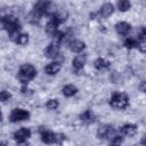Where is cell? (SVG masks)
Wrapping results in <instances>:
<instances>
[{
  "label": "cell",
  "mask_w": 146,
  "mask_h": 146,
  "mask_svg": "<svg viewBox=\"0 0 146 146\" xmlns=\"http://www.w3.org/2000/svg\"><path fill=\"white\" fill-rule=\"evenodd\" d=\"M70 48L74 52H81L84 49V42L81 40H73L70 42Z\"/></svg>",
  "instance_id": "obj_14"
},
{
  "label": "cell",
  "mask_w": 146,
  "mask_h": 146,
  "mask_svg": "<svg viewBox=\"0 0 146 146\" xmlns=\"http://www.w3.org/2000/svg\"><path fill=\"white\" fill-rule=\"evenodd\" d=\"M30 116L29 112L23 110V108H15L10 113V121L11 122H18V121H24L27 120Z\"/></svg>",
  "instance_id": "obj_4"
},
{
  "label": "cell",
  "mask_w": 146,
  "mask_h": 146,
  "mask_svg": "<svg viewBox=\"0 0 146 146\" xmlns=\"http://www.w3.org/2000/svg\"><path fill=\"white\" fill-rule=\"evenodd\" d=\"M46 106H47V108H49V110H56V108L58 107V100H57V99H49V100L47 102Z\"/></svg>",
  "instance_id": "obj_22"
},
{
  "label": "cell",
  "mask_w": 146,
  "mask_h": 146,
  "mask_svg": "<svg viewBox=\"0 0 146 146\" xmlns=\"http://www.w3.org/2000/svg\"><path fill=\"white\" fill-rule=\"evenodd\" d=\"M59 70H60V64H59V63H56V62L50 63V64H48V65L44 67L46 73L49 74V75H54V74L58 73Z\"/></svg>",
  "instance_id": "obj_13"
},
{
  "label": "cell",
  "mask_w": 146,
  "mask_h": 146,
  "mask_svg": "<svg viewBox=\"0 0 146 146\" xmlns=\"http://www.w3.org/2000/svg\"><path fill=\"white\" fill-rule=\"evenodd\" d=\"M113 11H114L113 5H112V3H105V5H103V6L100 7V9H99V15H100L102 17L106 18V17L111 16V15L113 14Z\"/></svg>",
  "instance_id": "obj_11"
},
{
  "label": "cell",
  "mask_w": 146,
  "mask_h": 146,
  "mask_svg": "<svg viewBox=\"0 0 146 146\" xmlns=\"http://www.w3.org/2000/svg\"><path fill=\"white\" fill-rule=\"evenodd\" d=\"M124 46L127 48H133V47H137L138 46V40L135 39V38H128L125 41H124Z\"/></svg>",
  "instance_id": "obj_21"
},
{
  "label": "cell",
  "mask_w": 146,
  "mask_h": 146,
  "mask_svg": "<svg viewBox=\"0 0 146 146\" xmlns=\"http://www.w3.org/2000/svg\"><path fill=\"white\" fill-rule=\"evenodd\" d=\"M95 67L99 71H103V70H106L110 67V63L106 62L104 58H98L95 60Z\"/></svg>",
  "instance_id": "obj_16"
},
{
  "label": "cell",
  "mask_w": 146,
  "mask_h": 146,
  "mask_svg": "<svg viewBox=\"0 0 146 146\" xmlns=\"http://www.w3.org/2000/svg\"><path fill=\"white\" fill-rule=\"evenodd\" d=\"M0 146H6V144H3V143H0Z\"/></svg>",
  "instance_id": "obj_25"
},
{
  "label": "cell",
  "mask_w": 146,
  "mask_h": 146,
  "mask_svg": "<svg viewBox=\"0 0 146 146\" xmlns=\"http://www.w3.org/2000/svg\"><path fill=\"white\" fill-rule=\"evenodd\" d=\"M40 133H41V140H42L44 144H52V143H56V133L51 132L50 130L43 128V129H40Z\"/></svg>",
  "instance_id": "obj_6"
},
{
  "label": "cell",
  "mask_w": 146,
  "mask_h": 146,
  "mask_svg": "<svg viewBox=\"0 0 146 146\" xmlns=\"http://www.w3.org/2000/svg\"><path fill=\"white\" fill-rule=\"evenodd\" d=\"M2 26L5 30H7L9 36L11 39H16L19 34V30H21V25L18 23V21L14 17V16H5L0 19Z\"/></svg>",
  "instance_id": "obj_1"
},
{
  "label": "cell",
  "mask_w": 146,
  "mask_h": 146,
  "mask_svg": "<svg viewBox=\"0 0 146 146\" xmlns=\"http://www.w3.org/2000/svg\"><path fill=\"white\" fill-rule=\"evenodd\" d=\"M16 43L19 46H24L29 42V35L27 34H18V36L15 39Z\"/></svg>",
  "instance_id": "obj_20"
},
{
  "label": "cell",
  "mask_w": 146,
  "mask_h": 146,
  "mask_svg": "<svg viewBox=\"0 0 146 146\" xmlns=\"http://www.w3.org/2000/svg\"><path fill=\"white\" fill-rule=\"evenodd\" d=\"M80 117H81V120H82V121L88 122V123H89V122H92V121L95 120V116H94L92 112H91V111H89V110H88V111H86L84 113H82Z\"/></svg>",
  "instance_id": "obj_18"
},
{
  "label": "cell",
  "mask_w": 146,
  "mask_h": 146,
  "mask_svg": "<svg viewBox=\"0 0 146 146\" xmlns=\"http://www.w3.org/2000/svg\"><path fill=\"white\" fill-rule=\"evenodd\" d=\"M36 75V70L31 64H24L19 67L17 78L23 84H27L34 76Z\"/></svg>",
  "instance_id": "obj_2"
},
{
  "label": "cell",
  "mask_w": 146,
  "mask_h": 146,
  "mask_svg": "<svg viewBox=\"0 0 146 146\" xmlns=\"http://www.w3.org/2000/svg\"><path fill=\"white\" fill-rule=\"evenodd\" d=\"M122 143V137L121 136H113L111 138V146H120Z\"/></svg>",
  "instance_id": "obj_23"
},
{
  "label": "cell",
  "mask_w": 146,
  "mask_h": 146,
  "mask_svg": "<svg viewBox=\"0 0 146 146\" xmlns=\"http://www.w3.org/2000/svg\"><path fill=\"white\" fill-rule=\"evenodd\" d=\"M58 54H59V46H58V43H56V42L50 43V44L46 48V50H44V55H46L48 58H55V57L58 56Z\"/></svg>",
  "instance_id": "obj_7"
},
{
  "label": "cell",
  "mask_w": 146,
  "mask_h": 146,
  "mask_svg": "<svg viewBox=\"0 0 146 146\" xmlns=\"http://www.w3.org/2000/svg\"><path fill=\"white\" fill-rule=\"evenodd\" d=\"M1 119H2V115H1V113H0V121H1Z\"/></svg>",
  "instance_id": "obj_26"
},
{
  "label": "cell",
  "mask_w": 146,
  "mask_h": 146,
  "mask_svg": "<svg viewBox=\"0 0 146 146\" xmlns=\"http://www.w3.org/2000/svg\"><path fill=\"white\" fill-rule=\"evenodd\" d=\"M128 103H129V98L123 92H115V94H113L112 97H111V100H110L111 106L114 107V108H117V110H122V108L127 107Z\"/></svg>",
  "instance_id": "obj_3"
},
{
  "label": "cell",
  "mask_w": 146,
  "mask_h": 146,
  "mask_svg": "<svg viewBox=\"0 0 146 146\" xmlns=\"http://www.w3.org/2000/svg\"><path fill=\"white\" fill-rule=\"evenodd\" d=\"M11 97L10 92L3 90V91H0V102H7L9 98Z\"/></svg>",
  "instance_id": "obj_24"
},
{
  "label": "cell",
  "mask_w": 146,
  "mask_h": 146,
  "mask_svg": "<svg viewBox=\"0 0 146 146\" xmlns=\"http://www.w3.org/2000/svg\"><path fill=\"white\" fill-rule=\"evenodd\" d=\"M73 67L75 68V70H81L83 66H84V64H86V56L84 55H79V56H76L74 59H73Z\"/></svg>",
  "instance_id": "obj_15"
},
{
  "label": "cell",
  "mask_w": 146,
  "mask_h": 146,
  "mask_svg": "<svg viewBox=\"0 0 146 146\" xmlns=\"http://www.w3.org/2000/svg\"><path fill=\"white\" fill-rule=\"evenodd\" d=\"M121 133L128 137H132L137 133V127L133 124H124L121 128Z\"/></svg>",
  "instance_id": "obj_10"
},
{
  "label": "cell",
  "mask_w": 146,
  "mask_h": 146,
  "mask_svg": "<svg viewBox=\"0 0 146 146\" xmlns=\"http://www.w3.org/2000/svg\"><path fill=\"white\" fill-rule=\"evenodd\" d=\"M31 136V131L26 128H22L19 130H17L14 133V138L16 139L17 143H22V141H26V139Z\"/></svg>",
  "instance_id": "obj_8"
},
{
  "label": "cell",
  "mask_w": 146,
  "mask_h": 146,
  "mask_svg": "<svg viewBox=\"0 0 146 146\" xmlns=\"http://www.w3.org/2000/svg\"><path fill=\"white\" fill-rule=\"evenodd\" d=\"M97 135H98L99 138H112L113 136H115L113 128L108 127V125H104V127L99 128Z\"/></svg>",
  "instance_id": "obj_9"
},
{
  "label": "cell",
  "mask_w": 146,
  "mask_h": 146,
  "mask_svg": "<svg viewBox=\"0 0 146 146\" xmlns=\"http://www.w3.org/2000/svg\"><path fill=\"white\" fill-rule=\"evenodd\" d=\"M130 7H131V3L129 1H127V0H121V1L117 2V8L121 11H127V10L130 9Z\"/></svg>",
  "instance_id": "obj_19"
},
{
  "label": "cell",
  "mask_w": 146,
  "mask_h": 146,
  "mask_svg": "<svg viewBox=\"0 0 146 146\" xmlns=\"http://www.w3.org/2000/svg\"><path fill=\"white\" fill-rule=\"evenodd\" d=\"M115 30H116V32H117L119 34H121V35H127L128 32L130 31V24H128V23H125V22H120V23H117V24L115 25Z\"/></svg>",
  "instance_id": "obj_12"
},
{
  "label": "cell",
  "mask_w": 146,
  "mask_h": 146,
  "mask_svg": "<svg viewBox=\"0 0 146 146\" xmlns=\"http://www.w3.org/2000/svg\"><path fill=\"white\" fill-rule=\"evenodd\" d=\"M60 23L54 17V16H51V18H50V21L47 23V25H46V32L50 35V36H55V34L58 32V25H59Z\"/></svg>",
  "instance_id": "obj_5"
},
{
  "label": "cell",
  "mask_w": 146,
  "mask_h": 146,
  "mask_svg": "<svg viewBox=\"0 0 146 146\" xmlns=\"http://www.w3.org/2000/svg\"><path fill=\"white\" fill-rule=\"evenodd\" d=\"M76 91H78V89L73 84H67V86H65L63 88V95L66 96V97H71L73 95H75Z\"/></svg>",
  "instance_id": "obj_17"
}]
</instances>
